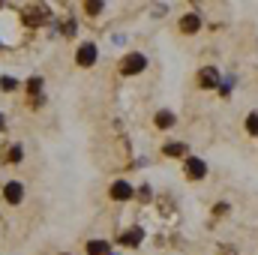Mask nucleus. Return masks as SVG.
<instances>
[{
    "instance_id": "1",
    "label": "nucleus",
    "mask_w": 258,
    "mask_h": 255,
    "mask_svg": "<svg viewBox=\"0 0 258 255\" xmlns=\"http://www.w3.org/2000/svg\"><path fill=\"white\" fill-rule=\"evenodd\" d=\"M144 66H147V57H144V54H126L123 63H120V72H123V75H135V72H141Z\"/></svg>"
},
{
    "instance_id": "2",
    "label": "nucleus",
    "mask_w": 258,
    "mask_h": 255,
    "mask_svg": "<svg viewBox=\"0 0 258 255\" xmlns=\"http://www.w3.org/2000/svg\"><path fill=\"white\" fill-rule=\"evenodd\" d=\"M183 162H186V177H189V180H201V177L207 174V162H204V159L189 156V159H183Z\"/></svg>"
},
{
    "instance_id": "3",
    "label": "nucleus",
    "mask_w": 258,
    "mask_h": 255,
    "mask_svg": "<svg viewBox=\"0 0 258 255\" xmlns=\"http://www.w3.org/2000/svg\"><path fill=\"white\" fill-rule=\"evenodd\" d=\"M75 63L78 66H93L96 63V45H93V42H84V45L78 48V54H75Z\"/></svg>"
},
{
    "instance_id": "4",
    "label": "nucleus",
    "mask_w": 258,
    "mask_h": 255,
    "mask_svg": "<svg viewBox=\"0 0 258 255\" xmlns=\"http://www.w3.org/2000/svg\"><path fill=\"white\" fill-rule=\"evenodd\" d=\"M132 195H135V186L132 183H126V180H114L111 183V198L114 201H129Z\"/></svg>"
},
{
    "instance_id": "5",
    "label": "nucleus",
    "mask_w": 258,
    "mask_h": 255,
    "mask_svg": "<svg viewBox=\"0 0 258 255\" xmlns=\"http://www.w3.org/2000/svg\"><path fill=\"white\" fill-rule=\"evenodd\" d=\"M3 195H6V201H9V204H18V201L24 198V186H21L18 180H9V183H6V192H3Z\"/></svg>"
},
{
    "instance_id": "6",
    "label": "nucleus",
    "mask_w": 258,
    "mask_h": 255,
    "mask_svg": "<svg viewBox=\"0 0 258 255\" xmlns=\"http://www.w3.org/2000/svg\"><path fill=\"white\" fill-rule=\"evenodd\" d=\"M198 27H201V15H198V12H186V15L180 18V30H183V33H195Z\"/></svg>"
},
{
    "instance_id": "7",
    "label": "nucleus",
    "mask_w": 258,
    "mask_h": 255,
    "mask_svg": "<svg viewBox=\"0 0 258 255\" xmlns=\"http://www.w3.org/2000/svg\"><path fill=\"white\" fill-rule=\"evenodd\" d=\"M45 18H48V9H45V6H33V9H27V15H24L27 24H42Z\"/></svg>"
},
{
    "instance_id": "8",
    "label": "nucleus",
    "mask_w": 258,
    "mask_h": 255,
    "mask_svg": "<svg viewBox=\"0 0 258 255\" xmlns=\"http://www.w3.org/2000/svg\"><path fill=\"white\" fill-rule=\"evenodd\" d=\"M141 240H144V231H141V228H132V231H126V234L120 237V243H123V246H138Z\"/></svg>"
},
{
    "instance_id": "9",
    "label": "nucleus",
    "mask_w": 258,
    "mask_h": 255,
    "mask_svg": "<svg viewBox=\"0 0 258 255\" xmlns=\"http://www.w3.org/2000/svg\"><path fill=\"white\" fill-rule=\"evenodd\" d=\"M108 252H111V246L105 240H90L87 243V255H108Z\"/></svg>"
},
{
    "instance_id": "10",
    "label": "nucleus",
    "mask_w": 258,
    "mask_h": 255,
    "mask_svg": "<svg viewBox=\"0 0 258 255\" xmlns=\"http://www.w3.org/2000/svg\"><path fill=\"white\" fill-rule=\"evenodd\" d=\"M156 126H162V129L174 126V114H171V111H159V114H156Z\"/></svg>"
},
{
    "instance_id": "11",
    "label": "nucleus",
    "mask_w": 258,
    "mask_h": 255,
    "mask_svg": "<svg viewBox=\"0 0 258 255\" xmlns=\"http://www.w3.org/2000/svg\"><path fill=\"white\" fill-rule=\"evenodd\" d=\"M165 156H186V144H165Z\"/></svg>"
},
{
    "instance_id": "12",
    "label": "nucleus",
    "mask_w": 258,
    "mask_h": 255,
    "mask_svg": "<svg viewBox=\"0 0 258 255\" xmlns=\"http://www.w3.org/2000/svg\"><path fill=\"white\" fill-rule=\"evenodd\" d=\"M201 84H204V87H213V84H216V69H204V72H201Z\"/></svg>"
},
{
    "instance_id": "13",
    "label": "nucleus",
    "mask_w": 258,
    "mask_h": 255,
    "mask_svg": "<svg viewBox=\"0 0 258 255\" xmlns=\"http://www.w3.org/2000/svg\"><path fill=\"white\" fill-rule=\"evenodd\" d=\"M15 87H21V84H18V78H9V75H3V78H0V90H6V93H9V90H15Z\"/></svg>"
},
{
    "instance_id": "14",
    "label": "nucleus",
    "mask_w": 258,
    "mask_h": 255,
    "mask_svg": "<svg viewBox=\"0 0 258 255\" xmlns=\"http://www.w3.org/2000/svg\"><path fill=\"white\" fill-rule=\"evenodd\" d=\"M105 9V3H99V0H90V3H84V12H90V15H99Z\"/></svg>"
},
{
    "instance_id": "15",
    "label": "nucleus",
    "mask_w": 258,
    "mask_h": 255,
    "mask_svg": "<svg viewBox=\"0 0 258 255\" xmlns=\"http://www.w3.org/2000/svg\"><path fill=\"white\" fill-rule=\"evenodd\" d=\"M9 162H21V156H24V150H21V144H15V147H9Z\"/></svg>"
},
{
    "instance_id": "16",
    "label": "nucleus",
    "mask_w": 258,
    "mask_h": 255,
    "mask_svg": "<svg viewBox=\"0 0 258 255\" xmlns=\"http://www.w3.org/2000/svg\"><path fill=\"white\" fill-rule=\"evenodd\" d=\"M246 129H249V135H258V114L246 117Z\"/></svg>"
},
{
    "instance_id": "17",
    "label": "nucleus",
    "mask_w": 258,
    "mask_h": 255,
    "mask_svg": "<svg viewBox=\"0 0 258 255\" xmlns=\"http://www.w3.org/2000/svg\"><path fill=\"white\" fill-rule=\"evenodd\" d=\"M27 90H30V93H39V90H42V78H30V81H27Z\"/></svg>"
},
{
    "instance_id": "18",
    "label": "nucleus",
    "mask_w": 258,
    "mask_h": 255,
    "mask_svg": "<svg viewBox=\"0 0 258 255\" xmlns=\"http://www.w3.org/2000/svg\"><path fill=\"white\" fill-rule=\"evenodd\" d=\"M3 126H6V120H3V114H0V129H3Z\"/></svg>"
}]
</instances>
